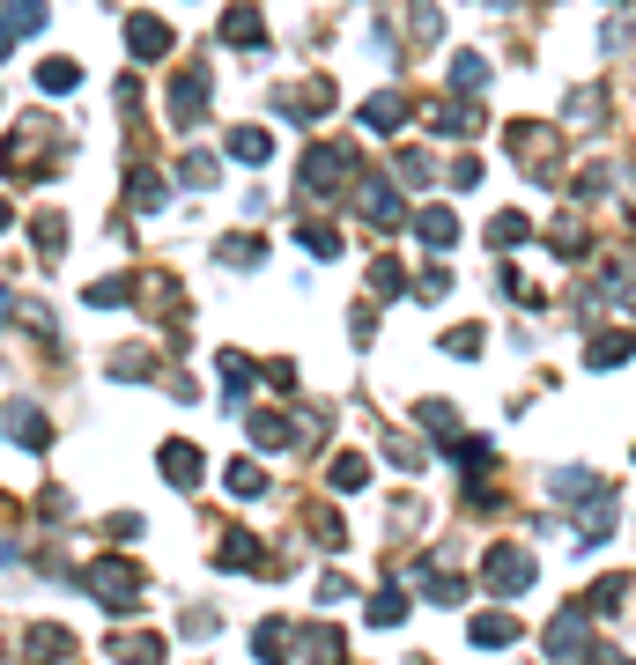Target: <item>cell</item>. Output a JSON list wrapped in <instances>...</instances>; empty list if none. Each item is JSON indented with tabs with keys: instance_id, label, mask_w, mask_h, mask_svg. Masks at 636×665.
Instances as JSON below:
<instances>
[{
	"instance_id": "1",
	"label": "cell",
	"mask_w": 636,
	"mask_h": 665,
	"mask_svg": "<svg viewBox=\"0 0 636 665\" xmlns=\"http://www.w3.org/2000/svg\"><path fill=\"white\" fill-rule=\"evenodd\" d=\"M489 584H496V592H518V584H533V562L518 555V547H503V555L489 562Z\"/></svg>"
},
{
	"instance_id": "2",
	"label": "cell",
	"mask_w": 636,
	"mask_h": 665,
	"mask_svg": "<svg viewBox=\"0 0 636 665\" xmlns=\"http://www.w3.org/2000/svg\"><path fill=\"white\" fill-rule=\"evenodd\" d=\"M89 584H97V592H104L111 606H126V599H134V569H119V562H97V577H89Z\"/></svg>"
},
{
	"instance_id": "3",
	"label": "cell",
	"mask_w": 636,
	"mask_h": 665,
	"mask_svg": "<svg viewBox=\"0 0 636 665\" xmlns=\"http://www.w3.org/2000/svg\"><path fill=\"white\" fill-rule=\"evenodd\" d=\"M111 651H119L126 665H156V658H163V643H156V636H111Z\"/></svg>"
},
{
	"instance_id": "4",
	"label": "cell",
	"mask_w": 636,
	"mask_h": 665,
	"mask_svg": "<svg viewBox=\"0 0 636 665\" xmlns=\"http://www.w3.org/2000/svg\"><path fill=\"white\" fill-rule=\"evenodd\" d=\"M518 636V621L511 614H489V621H474V643H489V651H496V643H511Z\"/></svg>"
},
{
	"instance_id": "5",
	"label": "cell",
	"mask_w": 636,
	"mask_h": 665,
	"mask_svg": "<svg viewBox=\"0 0 636 665\" xmlns=\"http://www.w3.org/2000/svg\"><path fill=\"white\" fill-rule=\"evenodd\" d=\"M163 473H171V481H185V488H193V473H200V459H193V451H163Z\"/></svg>"
},
{
	"instance_id": "6",
	"label": "cell",
	"mask_w": 636,
	"mask_h": 665,
	"mask_svg": "<svg viewBox=\"0 0 636 665\" xmlns=\"http://www.w3.org/2000/svg\"><path fill=\"white\" fill-rule=\"evenodd\" d=\"M592 665H629V658H614V651H607V658H592Z\"/></svg>"
}]
</instances>
